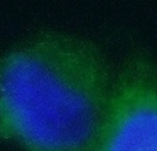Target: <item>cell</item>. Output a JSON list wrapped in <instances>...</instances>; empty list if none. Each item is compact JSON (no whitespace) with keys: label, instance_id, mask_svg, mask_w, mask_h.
<instances>
[{"label":"cell","instance_id":"obj_1","mask_svg":"<svg viewBox=\"0 0 157 151\" xmlns=\"http://www.w3.org/2000/svg\"><path fill=\"white\" fill-rule=\"evenodd\" d=\"M112 85L95 43L39 36L0 59V136L25 151H94Z\"/></svg>","mask_w":157,"mask_h":151},{"label":"cell","instance_id":"obj_2","mask_svg":"<svg viewBox=\"0 0 157 151\" xmlns=\"http://www.w3.org/2000/svg\"><path fill=\"white\" fill-rule=\"evenodd\" d=\"M94 151H157V65L145 52L113 80Z\"/></svg>","mask_w":157,"mask_h":151}]
</instances>
